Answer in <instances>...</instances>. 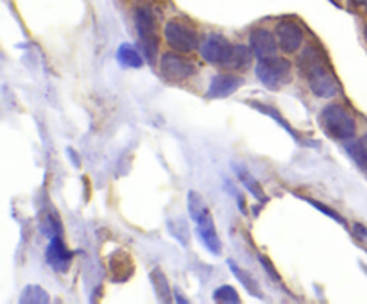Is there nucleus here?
I'll list each match as a JSON object with an SVG mask.
<instances>
[{"label": "nucleus", "mask_w": 367, "mask_h": 304, "mask_svg": "<svg viewBox=\"0 0 367 304\" xmlns=\"http://www.w3.org/2000/svg\"><path fill=\"white\" fill-rule=\"evenodd\" d=\"M299 65L303 67L308 86H310V89L314 92V95L321 97V99H331V97L337 95V77L331 74L328 65L323 63L319 54L314 53V48H307V50H304L303 60L299 61Z\"/></svg>", "instance_id": "f257e3e1"}, {"label": "nucleus", "mask_w": 367, "mask_h": 304, "mask_svg": "<svg viewBox=\"0 0 367 304\" xmlns=\"http://www.w3.org/2000/svg\"><path fill=\"white\" fill-rule=\"evenodd\" d=\"M321 127H323L328 136L339 141L349 140L356 133L355 119L339 104H330L323 109V113H321Z\"/></svg>", "instance_id": "f03ea898"}, {"label": "nucleus", "mask_w": 367, "mask_h": 304, "mask_svg": "<svg viewBox=\"0 0 367 304\" xmlns=\"http://www.w3.org/2000/svg\"><path fill=\"white\" fill-rule=\"evenodd\" d=\"M134 26H137L138 38H140L144 58L149 63H154L156 56H158V47H160V41L156 36V15L145 6L138 8L134 11Z\"/></svg>", "instance_id": "7ed1b4c3"}, {"label": "nucleus", "mask_w": 367, "mask_h": 304, "mask_svg": "<svg viewBox=\"0 0 367 304\" xmlns=\"http://www.w3.org/2000/svg\"><path fill=\"white\" fill-rule=\"evenodd\" d=\"M256 77L265 88L278 89L290 82V63L285 58L271 56L258 60L256 65Z\"/></svg>", "instance_id": "20e7f679"}, {"label": "nucleus", "mask_w": 367, "mask_h": 304, "mask_svg": "<svg viewBox=\"0 0 367 304\" xmlns=\"http://www.w3.org/2000/svg\"><path fill=\"white\" fill-rule=\"evenodd\" d=\"M165 41L178 53H192L199 47V34L183 20H169L164 29Z\"/></svg>", "instance_id": "39448f33"}, {"label": "nucleus", "mask_w": 367, "mask_h": 304, "mask_svg": "<svg viewBox=\"0 0 367 304\" xmlns=\"http://www.w3.org/2000/svg\"><path fill=\"white\" fill-rule=\"evenodd\" d=\"M233 50L235 45H231L230 40L224 38L223 34H210L199 48L201 58L204 61L212 65H223V67H226L228 61L231 60Z\"/></svg>", "instance_id": "423d86ee"}, {"label": "nucleus", "mask_w": 367, "mask_h": 304, "mask_svg": "<svg viewBox=\"0 0 367 304\" xmlns=\"http://www.w3.org/2000/svg\"><path fill=\"white\" fill-rule=\"evenodd\" d=\"M160 72L167 81L183 82L196 74V65L185 56L176 53H165L160 60Z\"/></svg>", "instance_id": "0eeeda50"}, {"label": "nucleus", "mask_w": 367, "mask_h": 304, "mask_svg": "<svg viewBox=\"0 0 367 304\" xmlns=\"http://www.w3.org/2000/svg\"><path fill=\"white\" fill-rule=\"evenodd\" d=\"M275 36L278 40L280 48L287 54L297 53L304 40L303 29L296 22H292V20H282V22L276 23Z\"/></svg>", "instance_id": "6e6552de"}, {"label": "nucleus", "mask_w": 367, "mask_h": 304, "mask_svg": "<svg viewBox=\"0 0 367 304\" xmlns=\"http://www.w3.org/2000/svg\"><path fill=\"white\" fill-rule=\"evenodd\" d=\"M196 224H197V234H199V240L203 241L204 247L208 251L219 256L223 252V241H220L219 234H217L216 224H213V217L210 213V210H204L199 217H196Z\"/></svg>", "instance_id": "1a4fd4ad"}, {"label": "nucleus", "mask_w": 367, "mask_h": 304, "mask_svg": "<svg viewBox=\"0 0 367 304\" xmlns=\"http://www.w3.org/2000/svg\"><path fill=\"white\" fill-rule=\"evenodd\" d=\"M45 258H47L48 265H50L54 271L67 272L68 267H70L74 254H72L70 249L65 245L61 234H54V237H50V244H48Z\"/></svg>", "instance_id": "9d476101"}, {"label": "nucleus", "mask_w": 367, "mask_h": 304, "mask_svg": "<svg viewBox=\"0 0 367 304\" xmlns=\"http://www.w3.org/2000/svg\"><path fill=\"white\" fill-rule=\"evenodd\" d=\"M249 47L258 60L276 56L278 50V40L275 34L267 29H255L249 34Z\"/></svg>", "instance_id": "9b49d317"}, {"label": "nucleus", "mask_w": 367, "mask_h": 304, "mask_svg": "<svg viewBox=\"0 0 367 304\" xmlns=\"http://www.w3.org/2000/svg\"><path fill=\"white\" fill-rule=\"evenodd\" d=\"M242 85H244V79L238 77V75L219 74L210 81L206 95L210 97V99H226V97L238 92Z\"/></svg>", "instance_id": "f8f14e48"}, {"label": "nucleus", "mask_w": 367, "mask_h": 304, "mask_svg": "<svg viewBox=\"0 0 367 304\" xmlns=\"http://www.w3.org/2000/svg\"><path fill=\"white\" fill-rule=\"evenodd\" d=\"M110 268H112V278L115 279L117 283H124L127 278L133 276V261L127 254L124 252H117L115 256L112 258V264H110Z\"/></svg>", "instance_id": "ddd939ff"}, {"label": "nucleus", "mask_w": 367, "mask_h": 304, "mask_svg": "<svg viewBox=\"0 0 367 304\" xmlns=\"http://www.w3.org/2000/svg\"><path fill=\"white\" fill-rule=\"evenodd\" d=\"M228 267H230V271L233 272L235 278H237L238 281H240L242 285H244V288L248 290V292L251 293L252 297H258V299H264V293H262V290H260L258 281H255V278H252V276L249 274V272L242 271V268L238 267V265L235 264L233 260H228Z\"/></svg>", "instance_id": "4468645a"}, {"label": "nucleus", "mask_w": 367, "mask_h": 304, "mask_svg": "<svg viewBox=\"0 0 367 304\" xmlns=\"http://www.w3.org/2000/svg\"><path fill=\"white\" fill-rule=\"evenodd\" d=\"M117 61L124 68H142V65H144V58L131 43L120 45L119 50H117Z\"/></svg>", "instance_id": "2eb2a0df"}, {"label": "nucleus", "mask_w": 367, "mask_h": 304, "mask_svg": "<svg viewBox=\"0 0 367 304\" xmlns=\"http://www.w3.org/2000/svg\"><path fill=\"white\" fill-rule=\"evenodd\" d=\"M252 56H255V54H252L251 47H245V45H235L233 56H231V60L228 61L226 67L233 68V70H245V68L251 65Z\"/></svg>", "instance_id": "dca6fc26"}, {"label": "nucleus", "mask_w": 367, "mask_h": 304, "mask_svg": "<svg viewBox=\"0 0 367 304\" xmlns=\"http://www.w3.org/2000/svg\"><path fill=\"white\" fill-rule=\"evenodd\" d=\"M151 281H152V286H154V292L158 299L164 300V303L172 300L171 286H169L167 278H165V274L160 271V268H154V271L151 272Z\"/></svg>", "instance_id": "f3484780"}, {"label": "nucleus", "mask_w": 367, "mask_h": 304, "mask_svg": "<svg viewBox=\"0 0 367 304\" xmlns=\"http://www.w3.org/2000/svg\"><path fill=\"white\" fill-rule=\"evenodd\" d=\"M235 172H237V175H238V179H240L242 185H244L245 188H248L249 192L256 197V199L265 200V192L262 190V186L258 185V181H256L255 175H252L251 172H248L245 168H242V167H235Z\"/></svg>", "instance_id": "a211bd4d"}, {"label": "nucleus", "mask_w": 367, "mask_h": 304, "mask_svg": "<svg viewBox=\"0 0 367 304\" xmlns=\"http://www.w3.org/2000/svg\"><path fill=\"white\" fill-rule=\"evenodd\" d=\"M20 303H36V304L48 303V293L45 292L41 286L29 285L23 288L22 295H20Z\"/></svg>", "instance_id": "6ab92c4d"}, {"label": "nucleus", "mask_w": 367, "mask_h": 304, "mask_svg": "<svg viewBox=\"0 0 367 304\" xmlns=\"http://www.w3.org/2000/svg\"><path fill=\"white\" fill-rule=\"evenodd\" d=\"M213 300L217 303H226V304H238L240 303V297H238V292L230 285H223L213 292Z\"/></svg>", "instance_id": "aec40b11"}, {"label": "nucleus", "mask_w": 367, "mask_h": 304, "mask_svg": "<svg viewBox=\"0 0 367 304\" xmlns=\"http://www.w3.org/2000/svg\"><path fill=\"white\" fill-rule=\"evenodd\" d=\"M346 151H348V154L351 156V160L355 161V163L358 165L360 168L367 170V154H366V151H363V147H362V143H360V141H355V143H348V145H346Z\"/></svg>", "instance_id": "412c9836"}, {"label": "nucleus", "mask_w": 367, "mask_h": 304, "mask_svg": "<svg viewBox=\"0 0 367 304\" xmlns=\"http://www.w3.org/2000/svg\"><path fill=\"white\" fill-rule=\"evenodd\" d=\"M252 106H255V108L258 109V112L265 113V115H269V116H271V119H275L276 122H278L280 126L283 127V129H285V131H289V133L292 134V138H294V140H296V141H301V140H299V136H297V134L294 133V129H292V127L289 126V122H285V120L282 119V115H280V113L276 112L275 108H269V106H264V104H256V102H252Z\"/></svg>", "instance_id": "4be33fe9"}, {"label": "nucleus", "mask_w": 367, "mask_h": 304, "mask_svg": "<svg viewBox=\"0 0 367 304\" xmlns=\"http://www.w3.org/2000/svg\"><path fill=\"white\" fill-rule=\"evenodd\" d=\"M304 200H307L308 205L314 206V208H316V210H319L321 213H324V215H326V217H330V219L337 220L339 224H342V226H346V220L342 219V217L339 215L337 212H334V210H331V208H328V206H324L323 202H319V200H314V199H304Z\"/></svg>", "instance_id": "5701e85b"}, {"label": "nucleus", "mask_w": 367, "mask_h": 304, "mask_svg": "<svg viewBox=\"0 0 367 304\" xmlns=\"http://www.w3.org/2000/svg\"><path fill=\"white\" fill-rule=\"evenodd\" d=\"M258 260H260V264L264 265V268H265V272H267L269 276H271L272 279H275V281H282V278H280V274L278 272H276V268H275V265L271 264V261L267 260V258L264 256V254H258Z\"/></svg>", "instance_id": "b1692460"}, {"label": "nucleus", "mask_w": 367, "mask_h": 304, "mask_svg": "<svg viewBox=\"0 0 367 304\" xmlns=\"http://www.w3.org/2000/svg\"><path fill=\"white\" fill-rule=\"evenodd\" d=\"M353 4L355 6H358V8H363V9H367V0H351Z\"/></svg>", "instance_id": "393cba45"}, {"label": "nucleus", "mask_w": 367, "mask_h": 304, "mask_svg": "<svg viewBox=\"0 0 367 304\" xmlns=\"http://www.w3.org/2000/svg\"><path fill=\"white\" fill-rule=\"evenodd\" d=\"M360 143H362L363 151H366V154H367V134H363V136L360 138Z\"/></svg>", "instance_id": "a878e982"}]
</instances>
